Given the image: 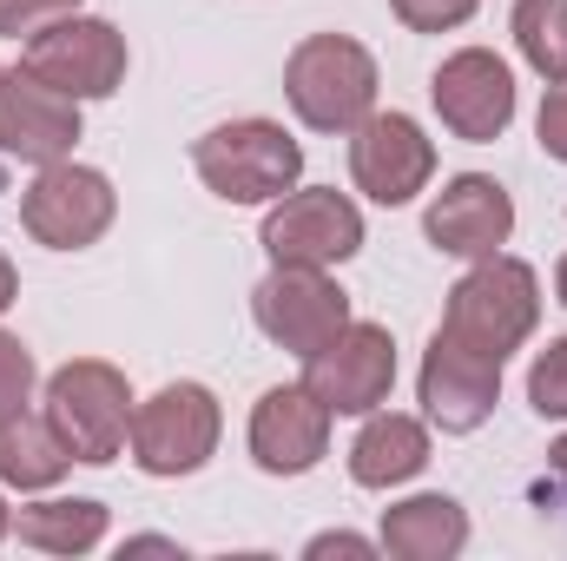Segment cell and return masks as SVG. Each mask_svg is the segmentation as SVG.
Wrapping results in <instances>:
<instances>
[{
  "label": "cell",
  "mask_w": 567,
  "mask_h": 561,
  "mask_svg": "<svg viewBox=\"0 0 567 561\" xmlns=\"http://www.w3.org/2000/svg\"><path fill=\"white\" fill-rule=\"evenodd\" d=\"M284 100L310 133H357L377 113V53L350 33H310L284 60Z\"/></svg>",
  "instance_id": "6da1fadb"
},
{
  "label": "cell",
  "mask_w": 567,
  "mask_h": 561,
  "mask_svg": "<svg viewBox=\"0 0 567 561\" xmlns=\"http://www.w3.org/2000/svg\"><path fill=\"white\" fill-rule=\"evenodd\" d=\"M535 324H542V278H535V265H522L508 252L475 258L455 278L449 310H442V330L449 337H462V344H475V350H488L502 364L535 337Z\"/></svg>",
  "instance_id": "7a4b0ae2"
},
{
  "label": "cell",
  "mask_w": 567,
  "mask_h": 561,
  "mask_svg": "<svg viewBox=\"0 0 567 561\" xmlns=\"http://www.w3.org/2000/svg\"><path fill=\"white\" fill-rule=\"evenodd\" d=\"M47 422L60 429V442L73 449V462L86 469H106L126 456V436H133V390H126V370L106 364V357H73L47 377Z\"/></svg>",
  "instance_id": "3957f363"
},
{
  "label": "cell",
  "mask_w": 567,
  "mask_h": 561,
  "mask_svg": "<svg viewBox=\"0 0 567 561\" xmlns=\"http://www.w3.org/2000/svg\"><path fill=\"white\" fill-rule=\"evenodd\" d=\"M192 172L225 205H278L303 178V145L278 120H225L192 145Z\"/></svg>",
  "instance_id": "277c9868"
},
{
  "label": "cell",
  "mask_w": 567,
  "mask_h": 561,
  "mask_svg": "<svg viewBox=\"0 0 567 561\" xmlns=\"http://www.w3.org/2000/svg\"><path fill=\"white\" fill-rule=\"evenodd\" d=\"M20 67L33 80H47L53 93H66V100L86 106V100H113L126 86L133 53H126V33L113 20H100V13H60V20H47V27L27 33Z\"/></svg>",
  "instance_id": "5b68a950"
},
{
  "label": "cell",
  "mask_w": 567,
  "mask_h": 561,
  "mask_svg": "<svg viewBox=\"0 0 567 561\" xmlns=\"http://www.w3.org/2000/svg\"><path fill=\"white\" fill-rule=\"evenodd\" d=\"M218 436H225V410L205 384H165L133 410L126 442H133V462L152 482H178L218 456Z\"/></svg>",
  "instance_id": "8992f818"
},
{
  "label": "cell",
  "mask_w": 567,
  "mask_h": 561,
  "mask_svg": "<svg viewBox=\"0 0 567 561\" xmlns=\"http://www.w3.org/2000/svg\"><path fill=\"white\" fill-rule=\"evenodd\" d=\"M120 218V192L100 165H80V159H60V165H40L33 185L20 192V225L33 245L47 252H86L113 232Z\"/></svg>",
  "instance_id": "52a82bcc"
},
{
  "label": "cell",
  "mask_w": 567,
  "mask_h": 561,
  "mask_svg": "<svg viewBox=\"0 0 567 561\" xmlns=\"http://www.w3.org/2000/svg\"><path fill=\"white\" fill-rule=\"evenodd\" d=\"M258 245L271 252V265L330 272V265H350L363 252V212L337 185H297V192H284L278 205L265 212Z\"/></svg>",
  "instance_id": "ba28073f"
},
{
  "label": "cell",
  "mask_w": 567,
  "mask_h": 561,
  "mask_svg": "<svg viewBox=\"0 0 567 561\" xmlns=\"http://www.w3.org/2000/svg\"><path fill=\"white\" fill-rule=\"evenodd\" d=\"M251 317L278 350H290L303 364L310 350H323L350 324V290L330 272H310V265H271L265 284L251 290Z\"/></svg>",
  "instance_id": "9c48e42d"
},
{
  "label": "cell",
  "mask_w": 567,
  "mask_h": 561,
  "mask_svg": "<svg viewBox=\"0 0 567 561\" xmlns=\"http://www.w3.org/2000/svg\"><path fill=\"white\" fill-rule=\"evenodd\" d=\"M303 384L330 404V417H370L396 390V337L383 324L350 317L323 350L303 357Z\"/></svg>",
  "instance_id": "30bf717a"
},
{
  "label": "cell",
  "mask_w": 567,
  "mask_h": 561,
  "mask_svg": "<svg viewBox=\"0 0 567 561\" xmlns=\"http://www.w3.org/2000/svg\"><path fill=\"white\" fill-rule=\"evenodd\" d=\"M416 397H423V417L442 436H475L502 404V357L435 330L423 350V370H416Z\"/></svg>",
  "instance_id": "8fae6325"
},
{
  "label": "cell",
  "mask_w": 567,
  "mask_h": 561,
  "mask_svg": "<svg viewBox=\"0 0 567 561\" xmlns=\"http://www.w3.org/2000/svg\"><path fill=\"white\" fill-rule=\"evenodd\" d=\"M429 100H435V120L468 145H488L515 126V73L488 47L449 53L435 67V80H429Z\"/></svg>",
  "instance_id": "7c38bea8"
},
{
  "label": "cell",
  "mask_w": 567,
  "mask_h": 561,
  "mask_svg": "<svg viewBox=\"0 0 567 561\" xmlns=\"http://www.w3.org/2000/svg\"><path fill=\"white\" fill-rule=\"evenodd\" d=\"M423 232L442 258H462V265L495 258V252L515 238V198H508V185L488 178V172H455V178L429 198Z\"/></svg>",
  "instance_id": "4fadbf2b"
},
{
  "label": "cell",
  "mask_w": 567,
  "mask_h": 561,
  "mask_svg": "<svg viewBox=\"0 0 567 561\" xmlns=\"http://www.w3.org/2000/svg\"><path fill=\"white\" fill-rule=\"evenodd\" d=\"M350 178L377 205H410L435 178V140L410 113H370L350 133Z\"/></svg>",
  "instance_id": "5bb4252c"
},
{
  "label": "cell",
  "mask_w": 567,
  "mask_h": 561,
  "mask_svg": "<svg viewBox=\"0 0 567 561\" xmlns=\"http://www.w3.org/2000/svg\"><path fill=\"white\" fill-rule=\"evenodd\" d=\"M73 145H80V100L53 93L27 67H7V80H0V152L40 172V165L73 159Z\"/></svg>",
  "instance_id": "9a60e30c"
},
{
  "label": "cell",
  "mask_w": 567,
  "mask_h": 561,
  "mask_svg": "<svg viewBox=\"0 0 567 561\" xmlns=\"http://www.w3.org/2000/svg\"><path fill=\"white\" fill-rule=\"evenodd\" d=\"M330 404L310 384H278L251 410V462L265 476H310L330 456Z\"/></svg>",
  "instance_id": "2e32d148"
},
{
  "label": "cell",
  "mask_w": 567,
  "mask_h": 561,
  "mask_svg": "<svg viewBox=\"0 0 567 561\" xmlns=\"http://www.w3.org/2000/svg\"><path fill=\"white\" fill-rule=\"evenodd\" d=\"M429 469V422L403 410H370L350 442V482L357 489H403Z\"/></svg>",
  "instance_id": "e0dca14e"
},
{
  "label": "cell",
  "mask_w": 567,
  "mask_h": 561,
  "mask_svg": "<svg viewBox=\"0 0 567 561\" xmlns=\"http://www.w3.org/2000/svg\"><path fill=\"white\" fill-rule=\"evenodd\" d=\"M377 542H383V555H396V561H455L468 549V509L455 496H442V489L390 502Z\"/></svg>",
  "instance_id": "ac0fdd59"
},
{
  "label": "cell",
  "mask_w": 567,
  "mask_h": 561,
  "mask_svg": "<svg viewBox=\"0 0 567 561\" xmlns=\"http://www.w3.org/2000/svg\"><path fill=\"white\" fill-rule=\"evenodd\" d=\"M73 469V449L60 442V429L47 422V410H0V482L20 496H47L60 489Z\"/></svg>",
  "instance_id": "d6986e66"
},
{
  "label": "cell",
  "mask_w": 567,
  "mask_h": 561,
  "mask_svg": "<svg viewBox=\"0 0 567 561\" xmlns=\"http://www.w3.org/2000/svg\"><path fill=\"white\" fill-rule=\"evenodd\" d=\"M113 529V509L93 496H40L13 516V536L40 555H93Z\"/></svg>",
  "instance_id": "ffe728a7"
},
{
  "label": "cell",
  "mask_w": 567,
  "mask_h": 561,
  "mask_svg": "<svg viewBox=\"0 0 567 561\" xmlns=\"http://www.w3.org/2000/svg\"><path fill=\"white\" fill-rule=\"evenodd\" d=\"M508 33H515V53H522L548 86L567 80V0H515Z\"/></svg>",
  "instance_id": "44dd1931"
},
{
  "label": "cell",
  "mask_w": 567,
  "mask_h": 561,
  "mask_svg": "<svg viewBox=\"0 0 567 561\" xmlns=\"http://www.w3.org/2000/svg\"><path fill=\"white\" fill-rule=\"evenodd\" d=\"M528 404H535V417L567 422V337H548V350H535V364H528Z\"/></svg>",
  "instance_id": "7402d4cb"
},
{
  "label": "cell",
  "mask_w": 567,
  "mask_h": 561,
  "mask_svg": "<svg viewBox=\"0 0 567 561\" xmlns=\"http://www.w3.org/2000/svg\"><path fill=\"white\" fill-rule=\"evenodd\" d=\"M33 384H40V364H33V350H27L13 330H0V410H20V404H33Z\"/></svg>",
  "instance_id": "603a6c76"
},
{
  "label": "cell",
  "mask_w": 567,
  "mask_h": 561,
  "mask_svg": "<svg viewBox=\"0 0 567 561\" xmlns=\"http://www.w3.org/2000/svg\"><path fill=\"white\" fill-rule=\"evenodd\" d=\"M390 7H396V20H403L410 33H455V27L475 20L482 0H390Z\"/></svg>",
  "instance_id": "cb8c5ba5"
},
{
  "label": "cell",
  "mask_w": 567,
  "mask_h": 561,
  "mask_svg": "<svg viewBox=\"0 0 567 561\" xmlns=\"http://www.w3.org/2000/svg\"><path fill=\"white\" fill-rule=\"evenodd\" d=\"M535 140H542V152H548V159H561V165H567V80H555V86L542 93Z\"/></svg>",
  "instance_id": "d4e9b609"
},
{
  "label": "cell",
  "mask_w": 567,
  "mask_h": 561,
  "mask_svg": "<svg viewBox=\"0 0 567 561\" xmlns=\"http://www.w3.org/2000/svg\"><path fill=\"white\" fill-rule=\"evenodd\" d=\"M60 13H80V0H0V33H33V27H47V20H60Z\"/></svg>",
  "instance_id": "484cf974"
},
{
  "label": "cell",
  "mask_w": 567,
  "mask_h": 561,
  "mask_svg": "<svg viewBox=\"0 0 567 561\" xmlns=\"http://www.w3.org/2000/svg\"><path fill=\"white\" fill-rule=\"evenodd\" d=\"M383 542H370V536H350V529H330V536H310L303 542V555L323 561V555H377Z\"/></svg>",
  "instance_id": "4316f807"
},
{
  "label": "cell",
  "mask_w": 567,
  "mask_h": 561,
  "mask_svg": "<svg viewBox=\"0 0 567 561\" xmlns=\"http://www.w3.org/2000/svg\"><path fill=\"white\" fill-rule=\"evenodd\" d=\"M120 555H178V542H172V536H133Z\"/></svg>",
  "instance_id": "83f0119b"
},
{
  "label": "cell",
  "mask_w": 567,
  "mask_h": 561,
  "mask_svg": "<svg viewBox=\"0 0 567 561\" xmlns=\"http://www.w3.org/2000/svg\"><path fill=\"white\" fill-rule=\"evenodd\" d=\"M13 297H20V272H13V258L0 252V317L13 310Z\"/></svg>",
  "instance_id": "f1b7e54d"
},
{
  "label": "cell",
  "mask_w": 567,
  "mask_h": 561,
  "mask_svg": "<svg viewBox=\"0 0 567 561\" xmlns=\"http://www.w3.org/2000/svg\"><path fill=\"white\" fill-rule=\"evenodd\" d=\"M548 469H555V482H561V489H567V436H561V442H555V449H548Z\"/></svg>",
  "instance_id": "f546056e"
},
{
  "label": "cell",
  "mask_w": 567,
  "mask_h": 561,
  "mask_svg": "<svg viewBox=\"0 0 567 561\" xmlns=\"http://www.w3.org/2000/svg\"><path fill=\"white\" fill-rule=\"evenodd\" d=\"M555 297H561V304H567V258H561V265H555Z\"/></svg>",
  "instance_id": "4dcf8cb0"
},
{
  "label": "cell",
  "mask_w": 567,
  "mask_h": 561,
  "mask_svg": "<svg viewBox=\"0 0 567 561\" xmlns=\"http://www.w3.org/2000/svg\"><path fill=\"white\" fill-rule=\"evenodd\" d=\"M7 536H13V509L0 502V542H7Z\"/></svg>",
  "instance_id": "1f68e13d"
},
{
  "label": "cell",
  "mask_w": 567,
  "mask_h": 561,
  "mask_svg": "<svg viewBox=\"0 0 567 561\" xmlns=\"http://www.w3.org/2000/svg\"><path fill=\"white\" fill-rule=\"evenodd\" d=\"M0 80H7V67H0Z\"/></svg>",
  "instance_id": "d6a6232c"
}]
</instances>
